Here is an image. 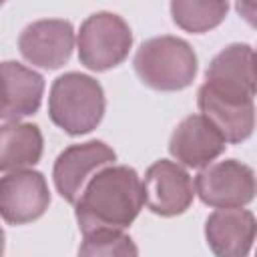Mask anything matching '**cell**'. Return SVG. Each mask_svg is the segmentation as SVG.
Wrapping results in <instances>:
<instances>
[{"label":"cell","mask_w":257,"mask_h":257,"mask_svg":"<svg viewBox=\"0 0 257 257\" xmlns=\"http://www.w3.org/2000/svg\"><path fill=\"white\" fill-rule=\"evenodd\" d=\"M145 203V187L128 167H104L84 187L76 201V221L82 233L94 229H124Z\"/></svg>","instance_id":"cell-1"},{"label":"cell","mask_w":257,"mask_h":257,"mask_svg":"<svg viewBox=\"0 0 257 257\" xmlns=\"http://www.w3.org/2000/svg\"><path fill=\"white\" fill-rule=\"evenodd\" d=\"M135 70L151 88L179 90L193 82L197 56L185 40L175 36H157L139 48L135 56Z\"/></svg>","instance_id":"cell-2"},{"label":"cell","mask_w":257,"mask_h":257,"mask_svg":"<svg viewBox=\"0 0 257 257\" xmlns=\"http://www.w3.org/2000/svg\"><path fill=\"white\" fill-rule=\"evenodd\" d=\"M50 118L68 135H82L92 131L104 110V96L100 84L78 72H68L52 84L48 100Z\"/></svg>","instance_id":"cell-3"},{"label":"cell","mask_w":257,"mask_h":257,"mask_svg":"<svg viewBox=\"0 0 257 257\" xmlns=\"http://www.w3.org/2000/svg\"><path fill=\"white\" fill-rule=\"evenodd\" d=\"M133 36L126 22L110 12L88 16L78 32V56L90 70L116 66L131 48Z\"/></svg>","instance_id":"cell-4"},{"label":"cell","mask_w":257,"mask_h":257,"mask_svg":"<svg viewBox=\"0 0 257 257\" xmlns=\"http://www.w3.org/2000/svg\"><path fill=\"white\" fill-rule=\"evenodd\" d=\"M203 203L211 207H243L257 195V181L247 165L221 161L203 169L195 179Z\"/></svg>","instance_id":"cell-5"},{"label":"cell","mask_w":257,"mask_h":257,"mask_svg":"<svg viewBox=\"0 0 257 257\" xmlns=\"http://www.w3.org/2000/svg\"><path fill=\"white\" fill-rule=\"evenodd\" d=\"M50 203L46 181L36 171L16 169L2 177L0 209L8 223L22 225L38 219Z\"/></svg>","instance_id":"cell-6"},{"label":"cell","mask_w":257,"mask_h":257,"mask_svg":"<svg viewBox=\"0 0 257 257\" xmlns=\"http://www.w3.org/2000/svg\"><path fill=\"white\" fill-rule=\"evenodd\" d=\"M112 161H114V151L98 141L68 147L56 159L54 185L66 201L76 203L84 191L88 177L104 169Z\"/></svg>","instance_id":"cell-7"},{"label":"cell","mask_w":257,"mask_h":257,"mask_svg":"<svg viewBox=\"0 0 257 257\" xmlns=\"http://www.w3.org/2000/svg\"><path fill=\"white\" fill-rule=\"evenodd\" d=\"M221 94L253 100L257 92V64L255 52L247 44H231L219 52L209 70L207 82Z\"/></svg>","instance_id":"cell-8"},{"label":"cell","mask_w":257,"mask_h":257,"mask_svg":"<svg viewBox=\"0 0 257 257\" xmlns=\"http://www.w3.org/2000/svg\"><path fill=\"white\" fill-rule=\"evenodd\" d=\"M74 44V32L70 22L64 20H38L26 26L18 38L22 56L42 68L62 66Z\"/></svg>","instance_id":"cell-9"},{"label":"cell","mask_w":257,"mask_h":257,"mask_svg":"<svg viewBox=\"0 0 257 257\" xmlns=\"http://www.w3.org/2000/svg\"><path fill=\"white\" fill-rule=\"evenodd\" d=\"M145 203L157 215H179L193 201L189 175L171 161H157L145 175Z\"/></svg>","instance_id":"cell-10"},{"label":"cell","mask_w":257,"mask_h":257,"mask_svg":"<svg viewBox=\"0 0 257 257\" xmlns=\"http://www.w3.org/2000/svg\"><path fill=\"white\" fill-rule=\"evenodd\" d=\"M225 137L205 114H193L179 122L169 149L183 165L205 167L225 151Z\"/></svg>","instance_id":"cell-11"},{"label":"cell","mask_w":257,"mask_h":257,"mask_svg":"<svg viewBox=\"0 0 257 257\" xmlns=\"http://www.w3.org/2000/svg\"><path fill=\"white\" fill-rule=\"evenodd\" d=\"M201 112L219 128L227 143L245 141L255 126V106L249 98H235L217 92L209 84L199 90Z\"/></svg>","instance_id":"cell-12"},{"label":"cell","mask_w":257,"mask_h":257,"mask_svg":"<svg viewBox=\"0 0 257 257\" xmlns=\"http://www.w3.org/2000/svg\"><path fill=\"white\" fill-rule=\"evenodd\" d=\"M207 243L217 255H247L257 233L255 217L241 207H219L207 219Z\"/></svg>","instance_id":"cell-13"},{"label":"cell","mask_w":257,"mask_h":257,"mask_svg":"<svg viewBox=\"0 0 257 257\" xmlns=\"http://www.w3.org/2000/svg\"><path fill=\"white\" fill-rule=\"evenodd\" d=\"M44 82L34 70L18 64H2V118L18 120L20 116L32 114L42 98Z\"/></svg>","instance_id":"cell-14"},{"label":"cell","mask_w":257,"mask_h":257,"mask_svg":"<svg viewBox=\"0 0 257 257\" xmlns=\"http://www.w3.org/2000/svg\"><path fill=\"white\" fill-rule=\"evenodd\" d=\"M42 153V137L34 124L12 122L2 128V171H16L34 165Z\"/></svg>","instance_id":"cell-15"},{"label":"cell","mask_w":257,"mask_h":257,"mask_svg":"<svg viewBox=\"0 0 257 257\" xmlns=\"http://www.w3.org/2000/svg\"><path fill=\"white\" fill-rule=\"evenodd\" d=\"M229 8L227 0H171L177 26L187 32H205L221 24Z\"/></svg>","instance_id":"cell-16"},{"label":"cell","mask_w":257,"mask_h":257,"mask_svg":"<svg viewBox=\"0 0 257 257\" xmlns=\"http://www.w3.org/2000/svg\"><path fill=\"white\" fill-rule=\"evenodd\" d=\"M80 255H137L133 241L120 229H94L84 233Z\"/></svg>","instance_id":"cell-17"},{"label":"cell","mask_w":257,"mask_h":257,"mask_svg":"<svg viewBox=\"0 0 257 257\" xmlns=\"http://www.w3.org/2000/svg\"><path fill=\"white\" fill-rule=\"evenodd\" d=\"M237 8L241 12V16L257 28V0H237Z\"/></svg>","instance_id":"cell-18"},{"label":"cell","mask_w":257,"mask_h":257,"mask_svg":"<svg viewBox=\"0 0 257 257\" xmlns=\"http://www.w3.org/2000/svg\"><path fill=\"white\" fill-rule=\"evenodd\" d=\"M255 64H257V50H255Z\"/></svg>","instance_id":"cell-19"}]
</instances>
